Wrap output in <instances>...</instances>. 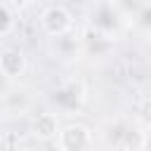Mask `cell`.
Listing matches in <instances>:
<instances>
[{
	"instance_id": "obj_1",
	"label": "cell",
	"mask_w": 151,
	"mask_h": 151,
	"mask_svg": "<svg viewBox=\"0 0 151 151\" xmlns=\"http://www.w3.org/2000/svg\"><path fill=\"white\" fill-rule=\"evenodd\" d=\"M73 26V14L66 5H47L42 7L40 12V28L47 33V35H54V38H61L71 31Z\"/></svg>"
},
{
	"instance_id": "obj_3",
	"label": "cell",
	"mask_w": 151,
	"mask_h": 151,
	"mask_svg": "<svg viewBox=\"0 0 151 151\" xmlns=\"http://www.w3.org/2000/svg\"><path fill=\"white\" fill-rule=\"evenodd\" d=\"M26 71V54L19 47H5L0 52V76L7 80H14Z\"/></svg>"
},
{
	"instance_id": "obj_7",
	"label": "cell",
	"mask_w": 151,
	"mask_h": 151,
	"mask_svg": "<svg viewBox=\"0 0 151 151\" xmlns=\"http://www.w3.org/2000/svg\"><path fill=\"white\" fill-rule=\"evenodd\" d=\"M17 151H35V149H28V146H21V149H17Z\"/></svg>"
},
{
	"instance_id": "obj_6",
	"label": "cell",
	"mask_w": 151,
	"mask_h": 151,
	"mask_svg": "<svg viewBox=\"0 0 151 151\" xmlns=\"http://www.w3.org/2000/svg\"><path fill=\"white\" fill-rule=\"evenodd\" d=\"M144 149H146V151H151V134L144 139Z\"/></svg>"
},
{
	"instance_id": "obj_5",
	"label": "cell",
	"mask_w": 151,
	"mask_h": 151,
	"mask_svg": "<svg viewBox=\"0 0 151 151\" xmlns=\"http://www.w3.org/2000/svg\"><path fill=\"white\" fill-rule=\"evenodd\" d=\"M12 28H14V12H12V5L0 2V35L9 33Z\"/></svg>"
},
{
	"instance_id": "obj_4",
	"label": "cell",
	"mask_w": 151,
	"mask_h": 151,
	"mask_svg": "<svg viewBox=\"0 0 151 151\" xmlns=\"http://www.w3.org/2000/svg\"><path fill=\"white\" fill-rule=\"evenodd\" d=\"M59 130H61V127H59V120H57L54 113H40V116L33 120V132H35L38 139H45V142L57 139Z\"/></svg>"
},
{
	"instance_id": "obj_2",
	"label": "cell",
	"mask_w": 151,
	"mask_h": 151,
	"mask_svg": "<svg viewBox=\"0 0 151 151\" xmlns=\"http://www.w3.org/2000/svg\"><path fill=\"white\" fill-rule=\"evenodd\" d=\"M92 139L94 137H92L90 127H85L80 123H68L59 130L54 142H57L59 151H87L92 146Z\"/></svg>"
}]
</instances>
